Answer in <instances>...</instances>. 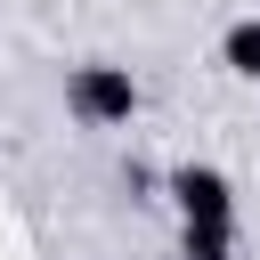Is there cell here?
<instances>
[{
  "instance_id": "6da1fadb",
  "label": "cell",
  "mask_w": 260,
  "mask_h": 260,
  "mask_svg": "<svg viewBox=\"0 0 260 260\" xmlns=\"http://www.w3.org/2000/svg\"><path fill=\"white\" fill-rule=\"evenodd\" d=\"M65 106L89 122V130H114V122H130L138 114V81H130V65H73V81H65Z\"/></svg>"
},
{
  "instance_id": "7a4b0ae2",
  "label": "cell",
  "mask_w": 260,
  "mask_h": 260,
  "mask_svg": "<svg viewBox=\"0 0 260 260\" xmlns=\"http://www.w3.org/2000/svg\"><path fill=\"white\" fill-rule=\"evenodd\" d=\"M171 203H179V219H236V187L211 162H179L171 171Z\"/></svg>"
},
{
  "instance_id": "3957f363",
  "label": "cell",
  "mask_w": 260,
  "mask_h": 260,
  "mask_svg": "<svg viewBox=\"0 0 260 260\" xmlns=\"http://www.w3.org/2000/svg\"><path fill=\"white\" fill-rule=\"evenodd\" d=\"M187 260H236V219H179Z\"/></svg>"
},
{
  "instance_id": "277c9868",
  "label": "cell",
  "mask_w": 260,
  "mask_h": 260,
  "mask_svg": "<svg viewBox=\"0 0 260 260\" xmlns=\"http://www.w3.org/2000/svg\"><path fill=\"white\" fill-rule=\"evenodd\" d=\"M219 57H228V73L260 81V16H236V24L219 32Z\"/></svg>"
}]
</instances>
